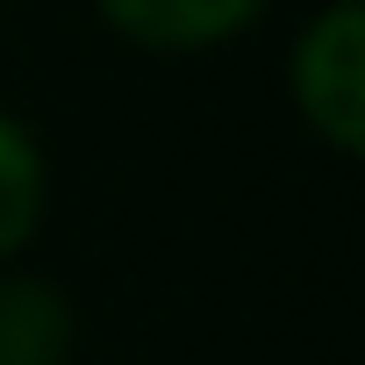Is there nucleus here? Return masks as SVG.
I'll list each match as a JSON object with an SVG mask.
<instances>
[{
    "mask_svg": "<svg viewBox=\"0 0 365 365\" xmlns=\"http://www.w3.org/2000/svg\"><path fill=\"white\" fill-rule=\"evenodd\" d=\"M287 93H294L301 122L336 158L365 150V8L358 0H329V8L294 36Z\"/></svg>",
    "mask_w": 365,
    "mask_h": 365,
    "instance_id": "f257e3e1",
    "label": "nucleus"
},
{
    "mask_svg": "<svg viewBox=\"0 0 365 365\" xmlns=\"http://www.w3.org/2000/svg\"><path fill=\"white\" fill-rule=\"evenodd\" d=\"M43 201H51V172L36 136L0 108V265L22 258V244L43 230Z\"/></svg>",
    "mask_w": 365,
    "mask_h": 365,
    "instance_id": "20e7f679",
    "label": "nucleus"
},
{
    "mask_svg": "<svg viewBox=\"0 0 365 365\" xmlns=\"http://www.w3.org/2000/svg\"><path fill=\"white\" fill-rule=\"evenodd\" d=\"M101 22L115 36H129L136 51H208L230 43L237 29H251L272 0H93Z\"/></svg>",
    "mask_w": 365,
    "mask_h": 365,
    "instance_id": "f03ea898",
    "label": "nucleus"
},
{
    "mask_svg": "<svg viewBox=\"0 0 365 365\" xmlns=\"http://www.w3.org/2000/svg\"><path fill=\"white\" fill-rule=\"evenodd\" d=\"M79 315L58 279L43 272H0V365H65Z\"/></svg>",
    "mask_w": 365,
    "mask_h": 365,
    "instance_id": "7ed1b4c3",
    "label": "nucleus"
}]
</instances>
